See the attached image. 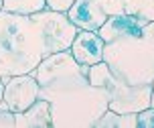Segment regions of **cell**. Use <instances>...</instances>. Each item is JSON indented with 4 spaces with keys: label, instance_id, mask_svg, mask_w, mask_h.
Wrapping results in <instances>:
<instances>
[{
    "label": "cell",
    "instance_id": "obj_1",
    "mask_svg": "<svg viewBox=\"0 0 154 128\" xmlns=\"http://www.w3.org/2000/svg\"><path fill=\"white\" fill-rule=\"evenodd\" d=\"M89 65H79L71 51L51 53L31 71L38 98L49 102L53 128H93L108 110V91L87 79Z\"/></svg>",
    "mask_w": 154,
    "mask_h": 128
},
{
    "label": "cell",
    "instance_id": "obj_2",
    "mask_svg": "<svg viewBox=\"0 0 154 128\" xmlns=\"http://www.w3.org/2000/svg\"><path fill=\"white\" fill-rule=\"evenodd\" d=\"M45 57L38 24L29 14L0 10V67L8 75L31 73Z\"/></svg>",
    "mask_w": 154,
    "mask_h": 128
},
{
    "label": "cell",
    "instance_id": "obj_3",
    "mask_svg": "<svg viewBox=\"0 0 154 128\" xmlns=\"http://www.w3.org/2000/svg\"><path fill=\"white\" fill-rule=\"evenodd\" d=\"M101 61L124 83L150 85L154 79V41L144 33L109 41Z\"/></svg>",
    "mask_w": 154,
    "mask_h": 128
},
{
    "label": "cell",
    "instance_id": "obj_4",
    "mask_svg": "<svg viewBox=\"0 0 154 128\" xmlns=\"http://www.w3.org/2000/svg\"><path fill=\"white\" fill-rule=\"evenodd\" d=\"M87 79L95 88L108 91V108L118 114H138L150 106V85H128L112 73L108 65L100 61L89 65Z\"/></svg>",
    "mask_w": 154,
    "mask_h": 128
},
{
    "label": "cell",
    "instance_id": "obj_5",
    "mask_svg": "<svg viewBox=\"0 0 154 128\" xmlns=\"http://www.w3.org/2000/svg\"><path fill=\"white\" fill-rule=\"evenodd\" d=\"M31 18L38 24L43 41H45V53H59L67 51L77 35V27L69 21L67 12H57V10H41L31 14Z\"/></svg>",
    "mask_w": 154,
    "mask_h": 128
},
{
    "label": "cell",
    "instance_id": "obj_6",
    "mask_svg": "<svg viewBox=\"0 0 154 128\" xmlns=\"http://www.w3.org/2000/svg\"><path fill=\"white\" fill-rule=\"evenodd\" d=\"M37 100H38V83L32 73L10 75L8 82L4 83L0 108H6L10 112H24Z\"/></svg>",
    "mask_w": 154,
    "mask_h": 128
},
{
    "label": "cell",
    "instance_id": "obj_7",
    "mask_svg": "<svg viewBox=\"0 0 154 128\" xmlns=\"http://www.w3.org/2000/svg\"><path fill=\"white\" fill-rule=\"evenodd\" d=\"M103 39L95 30H77L69 51L79 65H93L100 63L103 57Z\"/></svg>",
    "mask_w": 154,
    "mask_h": 128
},
{
    "label": "cell",
    "instance_id": "obj_8",
    "mask_svg": "<svg viewBox=\"0 0 154 128\" xmlns=\"http://www.w3.org/2000/svg\"><path fill=\"white\" fill-rule=\"evenodd\" d=\"M67 16L79 30H97L108 21L97 0H73Z\"/></svg>",
    "mask_w": 154,
    "mask_h": 128
},
{
    "label": "cell",
    "instance_id": "obj_9",
    "mask_svg": "<svg viewBox=\"0 0 154 128\" xmlns=\"http://www.w3.org/2000/svg\"><path fill=\"white\" fill-rule=\"evenodd\" d=\"M144 21L142 18H136L132 14H116V16H108V21L101 24L100 29L95 30L103 43H109V41H116V39L122 37H132V35H140L142 29H144Z\"/></svg>",
    "mask_w": 154,
    "mask_h": 128
},
{
    "label": "cell",
    "instance_id": "obj_10",
    "mask_svg": "<svg viewBox=\"0 0 154 128\" xmlns=\"http://www.w3.org/2000/svg\"><path fill=\"white\" fill-rule=\"evenodd\" d=\"M14 122L16 128H53L49 102L38 98L24 112H14Z\"/></svg>",
    "mask_w": 154,
    "mask_h": 128
},
{
    "label": "cell",
    "instance_id": "obj_11",
    "mask_svg": "<svg viewBox=\"0 0 154 128\" xmlns=\"http://www.w3.org/2000/svg\"><path fill=\"white\" fill-rule=\"evenodd\" d=\"M138 114H118L114 110H106L95 120L93 128H136Z\"/></svg>",
    "mask_w": 154,
    "mask_h": 128
},
{
    "label": "cell",
    "instance_id": "obj_12",
    "mask_svg": "<svg viewBox=\"0 0 154 128\" xmlns=\"http://www.w3.org/2000/svg\"><path fill=\"white\" fill-rule=\"evenodd\" d=\"M45 0H2V10L14 12V14H35L45 10Z\"/></svg>",
    "mask_w": 154,
    "mask_h": 128
},
{
    "label": "cell",
    "instance_id": "obj_13",
    "mask_svg": "<svg viewBox=\"0 0 154 128\" xmlns=\"http://www.w3.org/2000/svg\"><path fill=\"white\" fill-rule=\"evenodd\" d=\"M126 14L142 18L144 23H154V0H124Z\"/></svg>",
    "mask_w": 154,
    "mask_h": 128
},
{
    "label": "cell",
    "instance_id": "obj_14",
    "mask_svg": "<svg viewBox=\"0 0 154 128\" xmlns=\"http://www.w3.org/2000/svg\"><path fill=\"white\" fill-rule=\"evenodd\" d=\"M101 10L106 16H116V14H124L126 12V2L124 0H97Z\"/></svg>",
    "mask_w": 154,
    "mask_h": 128
},
{
    "label": "cell",
    "instance_id": "obj_15",
    "mask_svg": "<svg viewBox=\"0 0 154 128\" xmlns=\"http://www.w3.org/2000/svg\"><path fill=\"white\" fill-rule=\"evenodd\" d=\"M136 128H154V106H148L146 110L138 112V124Z\"/></svg>",
    "mask_w": 154,
    "mask_h": 128
},
{
    "label": "cell",
    "instance_id": "obj_16",
    "mask_svg": "<svg viewBox=\"0 0 154 128\" xmlns=\"http://www.w3.org/2000/svg\"><path fill=\"white\" fill-rule=\"evenodd\" d=\"M0 128H16L14 112H10L6 108H0Z\"/></svg>",
    "mask_w": 154,
    "mask_h": 128
},
{
    "label": "cell",
    "instance_id": "obj_17",
    "mask_svg": "<svg viewBox=\"0 0 154 128\" xmlns=\"http://www.w3.org/2000/svg\"><path fill=\"white\" fill-rule=\"evenodd\" d=\"M45 4L49 10H57V12H67L69 6L73 4V0H45Z\"/></svg>",
    "mask_w": 154,
    "mask_h": 128
},
{
    "label": "cell",
    "instance_id": "obj_18",
    "mask_svg": "<svg viewBox=\"0 0 154 128\" xmlns=\"http://www.w3.org/2000/svg\"><path fill=\"white\" fill-rule=\"evenodd\" d=\"M8 77H10V75H8L6 71L0 67V102H2V94H4V83L8 82Z\"/></svg>",
    "mask_w": 154,
    "mask_h": 128
},
{
    "label": "cell",
    "instance_id": "obj_19",
    "mask_svg": "<svg viewBox=\"0 0 154 128\" xmlns=\"http://www.w3.org/2000/svg\"><path fill=\"white\" fill-rule=\"evenodd\" d=\"M142 33L148 35V37L154 41V23H146V24H144V29H142Z\"/></svg>",
    "mask_w": 154,
    "mask_h": 128
},
{
    "label": "cell",
    "instance_id": "obj_20",
    "mask_svg": "<svg viewBox=\"0 0 154 128\" xmlns=\"http://www.w3.org/2000/svg\"><path fill=\"white\" fill-rule=\"evenodd\" d=\"M150 88H152V94H150V106H154V79L150 83Z\"/></svg>",
    "mask_w": 154,
    "mask_h": 128
},
{
    "label": "cell",
    "instance_id": "obj_21",
    "mask_svg": "<svg viewBox=\"0 0 154 128\" xmlns=\"http://www.w3.org/2000/svg\"><path fill=\"white\" fill-rule=\"evenodd\" d=\"M0 10H2V0H0Z\"/></svg>",
    "mask_w": 154,
    "mask_h": 128
}]
</instances>
